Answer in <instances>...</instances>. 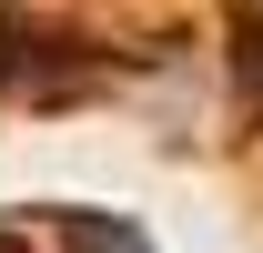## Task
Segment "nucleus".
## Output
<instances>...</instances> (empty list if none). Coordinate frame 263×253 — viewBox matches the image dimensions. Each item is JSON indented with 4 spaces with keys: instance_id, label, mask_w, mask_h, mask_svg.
<instances>
[{
    "instance_id": "obj_1",
    "label": "nucleus",
    "mask_w": 263,
    "mask_h": 253,
    "mask_svg": "<svg viewBox=\"0 0 263 253\" xmlns=\"http://www.w3.org/2000/svg\"><path fill=\"white\" fill-rule=\"evenodd\" d=\"M61 243H71V253H152L122 213H61Z\"/></svg>"
},
{
    "instance_id": "obj_2",
    "label": "nucleus",
    "mask_w": 263,
    "mask_h": 253,
    "mask_svg": "<svg viewBox=\"0 0 263 253\" xmlns=\"http://www.w3.org/2000/svg\"><path fill=\"white\" fill-rule=\"evenodd\" d=\"M0 253H31V243H21V233H0Z\"/></svg>"
}]
</instances>
